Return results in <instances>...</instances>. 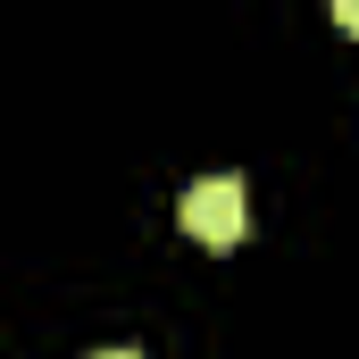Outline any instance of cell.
<instances>
[{
    "instance_id": "1",
    "label": "cell",
    "mask_w": 359,
    "mask_h": 359,
    "mask_svg": "<svg viewBox=\"0 0 359 359\" xmlns=\"http://www.w3.org/2000/svg\"><path fill=\"white\" fill-rule=\"evenodd\" d=\"M184 234L192 243H209V251H234L243 243V226H251V209H243V184L234 176H201V184H184Z\"/></svg>"
},
{
    "instance_id": "2",
    "label": "cell",
    "mask_w": 359,
    "mask_h": 359,
    "mask_svg": "<svg viewBox=\"0 0 359 359\" xmlns=\"http://www.w3.org/2000/svg\"><path fill=\"white\" fill-rule=\"evenodd\" d=\"M326 8H334V25H343V34H359V0H326Z\"/></svg>"
},
{
    "instance_id": "3",
    "label": "cell",
    "mask_w": 359,
    "mask_h": 359,
    "mask_svg": "<svg viewBox=\"0 0 359 359\" xmlns=\"http://www.w3.org/2000/svg\"><path fill=\"white\" fill-rule=\"evenodd\" d=\"M92 359H134V351H92Z\"/></svg>"
}]
</instances>
